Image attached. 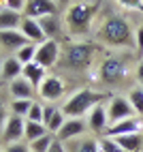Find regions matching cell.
Masks as SVG:
<instances>
[{"instance_id": "cell-1", "label": "cell", "mask_w": 143, "mask_h": 152, "mask_svg": "<svg viewBox=\"0 0 143 152\" xmlns=\"http://www.w3.org/2000/svg\"><path fill=\"white\" fill-rule=\"evenodd\" d=\"M100 52V47L96 43L90 41H73L66 43L60 49V60H58V69L70 71V73H83L92 66L96 54Z\"/></svg>"}, {"instance_id": "cell-2", "label": "cell", "mask_w": 143, "mask_h": 152, "mask_svg": "<svg viewBox=\"0 0 143 152\" xmlns=\"http://www.w3.org/2000/svg\"><path fill=\"white\" fill-rule=\"evenodd\" d=\"M98 39L111 47H132V43H135V34H132L130 24L118 13H111L100 22Z\"/></svg>"}, {"instance_id": "cell-3", "label": "cell", "mask_w": 143, "mask_h": 152, "mask_svg": "<svg viewBox=\"0 0 143 152\" xmlns=\"http://www.w3.org/2000/svg\"><path fill=\"white\" fill-rule=\"evenodd\" d=\"M100 4L98 2H70L66 9V15H64V24L68 34L73 37H83L90 26H92V19L98 13Z\"/></svg>"}, {"instance_id": "cell-4", "label": "cell", "mask_w": 143, "mask_h": 152, "mask_svg": "<svg viewBox=\"0 0 143 152\" xmlns=\"http://www.w3.org/2000/svg\"><path fill=\"white\" fill-rule=\"evenodd\" d=\"M109 94L105 92H98V90H92V88H81L77 92H73L62 105V114L66 118H81L83 114H90L94 107L103 105L105 99Z\"/></svg>"}, {"instance_id": "cell-5", "label": "cell", "mask_w": 143, "mask_h": 152, "mask_svg": "<svg viewBox=\"0 0 143 152\" xmlns=\"http://www.w3.org/2000/svg\"><path fill=\"white\" fill-rule=\"evenodd\" d=\"M98 82H103L105 86H115L122 84L128 77V62L122 56H107L103 60V64L98 66Z\"/></svg>"}, {"instance_id": "cell-6", "label": "cell", "mask_w": 143, "mask_h": 152, "mask_svg": "<svg viewBox=\"0 0 143 152\" xmlns=\"http://www.w3.org/2000/svg\"><path fill=\"white\" fill-rule=\"evenodd\" d=\"M107 114H109V126H111V124L122 122V120L135 118L137 111L132 109V105L128 103L126 96H111L109 105H107Z\"/></svg>"}, {"instance_id": "cell-7", "label": "cell", "mask_w": 143, "mask_h": 152, "mask_svg": "<svg viewBox=\"0 0 143 152\" xmlns=\"http://www.w3.org/2000/svg\"><path fill=\"white\" fill-rule=\"evenodd\" d=\"M60 43L58 41H45L41 43L36 49V56H34V62L41 64L43 69H54L58 66V60H60Z\"/></svg>"}, {"instance_id": "cell-8", "label": "cell", "mask_w": 143, "mask_h": 152, "mask_svg": "<svg viewBox=\"0 0 143 152\" xmlns=\"http://www.w3.org/2000/svg\"><path fill=\"white\" fill-rule=\"evenodd\" d=\"M132 133H143V116H135V118H128V120H122L118 124H111L103 137H122V135H132Z\"/></svg>"}, {"instance_id": "cell-9", "label": "cell", "mask_w": 143, "mask_h": 152, "mask_svg": "<svg viewBox=\"0 0 143 152\" xmlns=\"http://www.w3.org/2000/svg\"><path fill=\"white\" fill-rule=\"evenodd\" d=\"M24 131H26V118H19V116H9L7 124H4V131L0 135V141L7 146L11 144H17V141L24 139Z\"/></svg>"}, {"instance_id": "cell-10", "label": "cell", "mask_w": 143, "mask_h": 152, "mask_svg": "<svg viewBox=\"0 0 143 152\" xmlns=\"http://www.w3.org/2000/svg\"><path fill=\"white\" fill-rule=\"evenodd\" d=\"M58 4L52 2V0H26V9H24V17L30 19H43L49 15H56Z\"/></svg>"}, {"instance_id": "cell-11", "label": "cell", "mask_w": 143, "mask_h": 152, "mask_svg": "<svg viewBox=\"0 0 143 152\" xmlns=\"http://www.w3.org/2000/svg\"><path fill=\"white\" fill-rule=\"evenodd\" d=\"M36 92L41 94V99L49 101V103H54V101H58L60 96L64 94V82L60 75H47L43 79V84L38 86Z\"/></svg>"}, {"instance_id": "cell-12", "label": "cell", "mask_w": 143, "mask_h": 152, "mask_svg": "<svg viewBox=\"0 0 143 152\" xmlns=\"http://www.w3.org/2000/svg\"><path fill=\"white\" fill-rule=\"evenodd\" d=\"M86 131H88V124L81 118H68L64 122V126L56 133V139H60L62 144H68V141H73V139L83 137Z\"/></svg>"}, {"instance_id": "cell-13", "label": "cell", "mask_w": 143, "mask_h": 152, "mask_svg": "<svg viewBox=\"0 0 143 152\" xmlns=\"http://www.w3.org/2000/svg\"><path fill=\"white\" fill-rule=\"evenodd\" d=\"M24 45H28V39L19 30H2L0 32V49L9 52L11 56H15V52H19Z\"/></svg>"}, {"instance_id": "cell-14", "label": "cell", "mask_w": 143, "mask_h": 152, "mask_svg": "<svg viewBox=\"0 0 143 152\" xmlns=\"http://www.w3.org/2000/svg\"><path fill=\"white\" fill-rule=\"evenodd\" d=\"M9 94L13 96V101H32L36 94V88L24 77H17L13 82H9Z\"/></svg>"}, {"instance_id": "cell-15", "label": "cell", "mask_w": 143, "mask_h": 152, "mask_svg": "<svg viewBox=\"0 0 143 152\" xmlns=\"http://www.w3.org/2000/svg\"><path fill=\"white\" fill-rule=\"evenodd\" d=\"M19 32L28 39V43H34V45H41V43L47 41L45 34H43V30H41V24L36 22V19H30V17L22 19V24H19Z\"/></svg>"}, {"instance_id": "cell-16", "label": "cell", "mask_w": 143, "mask_h": 152, "mask_svg": "<svg viewBox=\"0 0 143 152\" xmlns=\"http://www.w3.org/2000/svg\"><path fill=\"white\" fill-rule=\"evenodd\" d=\"M88 126L94 131V133H105L109 129V114H107V105H98L88 114Z\"/></svg>"}, {"instance_id": "cell-17", "label": "cell", "mask_w": 143, "mask_h": 152, "mask_svg": "<svg viewBox=\"0 0 143 152\" xmlns=\"http://www.w3.org/2000/svg\"><path fill=\"white\" fill-rule=\"evenodd\" d=\"M22 73H24V64L15 56H7L4 62H2V71H0L2 82H13V79L22 77Z\"/></svg>"}, {"instance_id": "cell-18", "label": "cell", "mask_w": 143, "mask_h": 152, "mask_svg": "<svg viewBox=\"0 0 143 152\" xmlns=\"http://www.w3.org/2000/svg\"><path fill=\"white\" fill-rule=\"evenodd\" d=\"M22 77H24V79H28V82L38 90V86L43 84V79L47 77V69H43V66L36 64V62L24 64V73H22Z\"/></svg>"}, {"instance_id": "cell-19", "label": "cell", "mask_w": 143, "mask_h": 152, "mask_svg": "<svg viewBox=\"0 0 143 152\" xmlns=\"http://www.w3.org/2000/svg\"><path fill=\"white\" fill-rule=\"evenodd\" d=\"M113 141L124 150V152H141L143 148V133H132V135H122L113 137Z\"/></svg>"}, {"instance_id": "cell-20", "label": "cell", "mask_w": 143, "mask_h": 152, "mask_svg": "<svg viewBox=\"0 0 143 152\" xmlns=\"http://www.w3.org/2000/svg\"><path fill=\"white\" fill-rule=\"evenodd\" d=\"M22 19H24L22 13H15V11L4 7L2 11H0V32H2V30H19Z\"/></svg>"}, {"instance_id": "cell-21", "label": "cell", "mask_w": 143, "mask_h": 152, "mask_svg": "<svg viewBox=\"0 0 143 152\" xmlns=\"http://www.w3.org/2000/svg\"><path fill=\"white\" fill-rule=\"evenodd\" d=\"M38 24H41V30H43V34H45L47 41H56V37L60 34V22H58V17L56 15L43 17V19H38Z\"/></svg>"}, {"instance_id": "cell-22", "label": "cell", "mask_w": 143, "mask_h": 152, "mask_svg": "<svg viewBox=\"0 0 143 152\" xmlns=\"http://www.w3.org/2000/svg\"><path fill=\"white\" fill-rule=\"evenodd\" d=\"M70 152H100L98 139L96 137H79L73 146H70Z\"/></svg>"}, {"instance_id": "cell-23", "label": "cell", "mask_w": 143, "mask_h": 152, "mask_svg": "<svg viewBox=\"0 0 143 152\" xmlns=\"http://www.w3.org/2000/svg\"><path fill=\"white\" fill-rule=\"evenodd\" d=\"M49 131L45 124H41V122H28L26 120V131H24V137L28 139V144H32V141L41 139L43 135H47Z\"/></svg>"}, {"instance_id": "cell-24", "label": "cell", "mask_w": 143, "mask_h": 152, "mask_svg": "<svg viewBox=\"0 0 143 152\" xmlns=\"http://www.w3.org/2000/svg\"><path fill=\"white\" fill-rule=\"evenodd\" d=\"M128 103L137 111V116H143V88H130L128 90Z\"/></svg>"}, {"instance_id": "cell-25", "label": "cell", "mask_w": 143, "mask_h": 152, "mask_svg": "<svg viewBox=\"0 0 143 152\" xmlns=\"http://www.w3.org/2000/svg\"><path fill=\"white\" fill-rule=\"evenodd\" d=\"M36 49H38V45H34V43H28V45H24L22 49H19V52H15V58H17L22 64H30V62H34Z\"/></svg>"}, {"instance_id": "cell-26", "label": "cell", "mask_w": 143, "mask_h": 152, "mask_svg": "<svg viewBox=\"0 0 143 152\" xmlns=\"http://www.w3.org/2000/svg\"><path fill=\"white\" fill-rule=\"evenodd\" d=\"M54 139H56V135H52V133L43 135L41 139L32 141V144H28V146H30V152H49V148H52V144H54Z\"/></svg>"}, {"instance_id": "cell-27", "label": "cell", "mask_w": 143, "mask_h": 152, "mask_svg": "<svg viewBox=\"0 0 143 152\" xmlns=\"http://www.w3.org/2000/svg\"><path fill=\"white\" fill-rule=\"evenodd\" d=\"M64 122H66V116L62 114V109H56V111H54V116L49 118V122H47V131H49L52 135H56L58 131L64 126Z\"/></svg>"}, {"instance_id": "cell-28", "label": "cell", "mask_w": 143, "mask_h": 152, "mask_svg": "<svg viewBox=\"0 0 143 152\" xmlns=\"http://www.w3.org/2000/svg\"><path fill=\"white\" fill-rule=\"evenodd\" d=\"M34 101H11V114L19 116V118H26L30 107H32Z\"/></svg>"}, {"instance_id": "cell-29", "label": "cell", "mask_w": 143, "mask_h": 152, "mask_svg": "<svg viewBox=\"0 0 143 152\" xmlns=\"http://www.w3.org/2000/svg\"><path fill=\"white\" fill-rule=\"evenodd\" d=\"M26 120H28V122H41V124H43V105H41V103H32Z\"/></svg>"}, {"instance_id": "cell-30", "label": "cell", "mask_w": 143, "mask_h": 152, "mask_svg": "<svg viewBox=\"0 0 143 152\" xmlns=\"http://www.w3.org/2000/svg\"><path fill=\"white\" fill-rule=\"evenodd\" d=\"M98 146H100V152H124L113 139H109V137H100Z\"/></svg>"}, {"instance_id": "cell-31", "label": "cell", "mask_w": 143, "mask_h": 152, "mask_svg": "<svg viewBox=\"0 0 143 152\" xmlns=\"http://www.w3.org/2000/svg\"><path fill=\"white\" fill-rule=\"evenodd\" d=\"M4 7L11 9V11H15V13H22V15H24L26 0H4Z\"/></svg>"}, {"instance_id": "cell-32", "label": "cell", "mask_w": 143, "mask_h": 152, "mask_svg": "<svg viewBox=\"0 0 143 152\" xmlns=\"http://www.w3.org/2000/svg\"><path fill=\"white\" fill-rule=\"evenodd\" d=\"M7 120H9L7 101H4V96H0V135H2V131H4V124H7Z\"/></svg>"}, {"instance_id": "cell-33", "label": "cell", "mask_w": 143, "mask_h": 152, "mask_svg": "<svg viewBox=\"0 0 143 152\" xmlns=\"http://www.w3.org/2000/svg\"><path fill=\"white\" fill-rule=\"evenodd\" d=\"M135 47H137V54L139 56H143V24L137 28V32H135Z\"/></svg>"}, {"instance_id": "cell-34", "label": "cell", "mask_w": 143, "mask_h": 152, "mask_svg": "<svg viewBox=\"0 0 143 152\" xmlns=\"http://www.w3.org/2000/svg\"><path fill=\"white\" fill-rule=\"evenodd\" d=\"M4 152H30V146L24 144V141H17V144H11V146H7Z\"/></svg>"}, {"instance_id": "cell-35", "label": "cell", "mask_w": 143, "mask_h": 152, "mask_svg": "<svg viewBox=\"0 0 143 152\" xmlns=\"http://www.w3.org/2000/svg\"><path fill=\"white\" fill-rule=\"evenodd\" d=\"M54 111H56V107H52V105H43V124L47 126V122H49V118L54 116Z\"/></svg>"}, {"instance_id": "cell-36", "label": "cell", "mask_w": 143, "mask_h": 152, "mask_svg": "<svg viewBox=\"0 0 143 152\" xmlns=\"http://www.w3.org/2000/svg\"><path fill=\"white\" fill-rule=\"evenodd\" d=\"M49 152H68V150H66V144H62L60 139H54V144H52V148H49Z\"/></svg>"}, {"instance_id": "cell-37", "label": "cell", "mask_w": 143, "mask_h": 152, "mask_svg": "<svg viewBox=\"0 0 143 152\" xmlns=\"http://www.w3.org/2000/svg\"><path fill=\"white\" fill-rule=\"evenodd\" d=\"M137 79H139V84L143 86V62L137 66Z\"/></svg>"}, {"instance_id": "cell-38", "label": "cell", "mask_w": 143, "mask_h": 152, "mask_svg": "<svg viewBox=\"0 0 143 152\" xmlns=\"http://www.w3.org/2000/svg\"><path fill=\"white\" fill-rule=\"evenodd\" d=\"M2 62H4V58H2V56H0V71H2Z\"/></svg>"}, {"instance_id": "cell-39", "label": "cell", "mask_w": 143, "mask_h": 152, "mask_svg": "<svg viewBox=\"0 0 143 152\" xmlns=\"http://www.w3.org/2000/svg\"><path fill=\"white\" fill-rule=\"evenodd\" d=\"M2 86H4V82H2V79H0V90H2Z\"/></svg>"}, {"instance_id": "cell-40", "label": "cell", "mask_w": 143, "mask_h": 152, "mask_svg": "<svg viewBox=\"0 0 143 152\" xmlns=\"http://www.w3.org/2000/svg\"><path fill=\"white\" fill-rule=\"evenodd\" d=\"M2 9H4V2H0V11H2Z\"/></svg>"}]
</instances>
